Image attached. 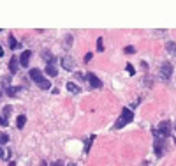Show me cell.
<instances>
[{"label": "cell", "mask_w": 176, "mask_h": 166, "mask_svg": "<svg viewBox=\"0 0 176 166\" xmlns=\"http://www.w3.org/2000/svg\"><path fill=\"white\" fill-rule=\"evenodd\" d=\"M134 120V113H132L129 108H123L122 110V115H120V118H118V122H116V129H122L125 124H129V122H132Z\"/></svg>", "instance_id": "cell-1"}, {"label": "cell", "mask_w": 176, "mask_h": 166, "mask_svg": "<svg viewBox=\"0 0 176 166\" xmlns=\"http://www.w3.org/2000/svg\"><path fill=\"white\" fill-rule=\"evenodd\" d=\"M160 76H162L164 80H169V78L173 76V64H171V62H164V64L160 65Z\"/></svg>", "instance_id": "cell-2"}, {"label": "cell", "mask_w": 176, "mask_h": 166, "mask_svg": "<svg viewBox=\"0 0 176 166\" xmlns=\"http://www.w3.org/2000/svg\"><path fill=\"white\" fill-rule=\"evenodd\" d=\"M30 78H32V81H35L37 85L44 80V74H42V71L41 69H37V67H34V69H30Z\"/></svg>", "instance_id": "cell-3"}, {"label": "cell", "mask_w": 176, "mask_h": 166, "mask_svg": "<svg viewBox=\"0 0 176 166\" xmlns=\"http://www.w3.org/2000/svg\"><path fill=\"white\" fill-rule=\"evenodd\" d=\"M159 133H160L164 138H167V136L171 134V122H169V120L160 122V124H159Z\"/></svg>", "instance_id": "cell-4"}, {"label": "cell", "mask_w": 176, "mask_h": 166, "mask_svg": "<svg viewBox=\"0 0 176 166\" xmlns=\"http://www.w3.org/2000/svg\"><path fill=\"white\" fill-rule=\"evenodd\" d=\"M86 80L90 81V85H92L94 88H100V87H102V81H100V80H99V78H97V76L94 74V73H88Z\"/></svg>", "instance_id": "cell-5"}, {"label": "cell", "mask_w": 176, "mask_h": 166, "mask_svg": "<svg viewBox=\"0 0 176 166\" xmlns=\"http://www.w3.org/2000/svg\"><path fill=\"white\" fill-rule=\"evenodd\" d=\"M30 57H32V51L30 50H27V51H23L21 53V57H19V64L23 65V67H28V62H30Z\"/></svg>", "instance_id": "cell-6"}, {"label": "cell", "mask_w": 176, "mask_h": 166, "mask_svg": "<svg viewBox=\"0 0 176 166\" xmlns=\"http://www.w3.org/2000/svg\"><path fill=\"white\" fill-rule=\"evenodd\" d=\"M62 67H63V69H67V71H72V69H74V65H72V58H71V57L62 58Z\"/></svg>", "instance_id": "cell-7"}, {"label": "cell", "mask_w": 176, "mask_h": 166, "mask_svg": "<svg viewBox=\"0 0 176 166\" xmlns=\"http://www.w3.org/2000/svg\"><path fill=\"white\" fill-rule=\"evenodd\" d=\"M9 71H11L12 74H16V73H18V58H16V57H12V58H11V62H9Z\"/></svg>", "instance_id": "cell-8"}, {"label": "cell", "mask_w": 176, "mask_h": 166, "mask_svg": "<svg viewBox=\"0 0 176 166\" xmlns=\"http://www.w3.org/2000/svg\"><path fill=\"white\" fill-rule=\"evenodd\" d=\"M25 124H27V117H25V115H18L16 127H18V129H23V127H25Z\"/></svg>", "instance_id": "cell-9"}, {"label": "cell", "mask_w": 176, "mask_h": 166, "mask_svg": "<svg viewBox=\"0 0 176 166\" xmlns=\"http://www.w3.org/2000/svg\"><path fill=\"white\" fill-rule=\"evenodd\" d=\"M155 154L160 157L162 154H164V141L160 140V141H155Z\"/></svg>", "instance_id": "cell-10"}, {"label": "cell", "mask_w": 176, "mask_h": 166, "mask_svg": "<svg viewBox=\"0 0 176 166\" xmlns=\"http://www.w3.org/2000/svg\"><path fill=\"white\" fill-rule=\"evenodd\" d=\"M46 74H50V76H56V74H58V71H56L55 65L48 64V65H46Z\"/></svg>", "instance_id": "cell-11"}, {"label": "cell", "mask_w": 176, "mask_h": 166, "mask_svg": "<svg viewBox=\"0 0 176 166\" xmlns=\"http://www.w3.org/2000/svg\"><path fill=\"white\" fill-rule=\"evenodd\" d=\"M166 50H167L169 53H173V55H176V42H173V41H169V42H166Z\"/></svg>", "instance_id": "cell-12"}, {"label": "cell", "mask_w": 176, "mask_h": 166, "mask_svg": "<svg viewBox=\"0 0 176 166\" xmlns=\"http://www.w3.org/2000/svg\"><path fill=\"white\" fill-rule=\"evenodd\" d=\"M37 87H39L41 90H48V88H51V83H50V80H46V78H44V80H42V81H41Z\"/></svg>", "instance_id": "cell-13"}, {"label": "cell", "mask_w": 176, "mask_h": 166, "mask_svg": "<svg viewBox=\"0 0 176 166\" xmlns=\"http://www.w3.org/2000/svg\"><path fill=\"white\" fill-rule=\"evenodd\" d=\"M67 90H69V92H72V94H79V87H78L76 83H72V81H69V83H67Z\"/></svg>", "instance_id": "cell-14"}, {"label": "cell", "mask_w": 176, "mask_h": 166, "mask_svg": "<svg viewBox=\"0 0 176 166\" xmlns=\"http://www.w3.org/2000/svg\"><path fill=\"white\" fill-rule=\"evenodd\" d=\"M9 48H11V50H16V48H18V42H16L14 35H9Z\"/></svg>", "instance_id": "cell-15"}, {"label": "cell", "mask_w": 176, "mask_h": 166, "mask_svg": "<svg viewBox=\"0 0 176 166\" xmlns=\"http://www.w3.org/2000/svg\"><path fill=\"white\" fill-rule=\"evenodd\" d=\"M6 92H7V96H16V92H19V88H14V87H7V88H6Z\"/></svg>", "instance_id": "cell-16"}, {"label": "cell", "mask_w": 176, "mask_h": 166, "mask_svg": "<svg viewBox=\"0 0 176 166\" xmlns=\"http://www.w3.org/2000/svg\"><path fill=\"white\" fill-rule=\"evenodd\" d=\"M97 51H99V53H102V51H104V42H102V37H99V39H97Z\"/></svg>", "instance_id": "cell-17"}, {"label": "cell", "mask_w": 176, "mask_h": 166, "mask_svg": "<svg viewBox=\"0 0 176 166\" xmlns=\"http://www.w3.org/2000/svg\"><path fill=\"white\" fill-rule=\"evenodd\" d=\"M7 141H9V136H7V134H2V133H0V147H2L4 143H7Z\"/></svg>", "instance_id": "cell-18"}, {"label": "cell", "mask_w": 176, "mask_h": 166, "mask_svg": "<svg viewBox=\"0 0 176 166\" xmlns=\"http://www.w3.org/2000/svg\"><path fill=\"white\" fill-rule=\"evenodd\" d=\"M94 140H95V134H92V136H90V141L86 143V147H85V152H88V150H90V147H92V143H94Z\"/></svg>", "instance_id": "cell-19"}, {"label": "cell", "mask_w": 176, "mask_h": 166, "mask_svg": "<svg viewBox=\"0 0 176 166\" xmlns=\"http://www.w3.org/2000/svg\"><path fill=\"white\" fill-rule=\"evenodd\" d=\"M42 57H44V58H48V60H50V64L53 65V60H55V58H53V55H51V53H48V51H44V53H42Z\"/></svg>", "instance_id": "cell-20"}, {"label": "cell", "mask_w": 176, "mask_h": 166, "mask_svg": "<svg viewBox=\"0 0 176 166\" xmlns=\"http://www.w3.org/2000/svg\"><path fill=\"white\" fill-rule=\"evenodd\" d=\"M123 51H125V53H136V48H134V46H127Z\"/></svg>", "instance_id": "cell-21"}, {"label": "cell", "mask_w": 176, "mask_h": 166, "mask_svg": "<svg viewBox=\"0 0 176 166\" xmlns=\"http://www.w3.org/2000/svg\"><path fill=\"white\" fill-rule=\"evenodd\" d=\"M125 69H127V73H129V74H134V73H136V69H134V67H132L130 64H129V65H127Z\"/></svg>", "instance_id": "cell-22"}, {"label": "cell", "mask_w": 176, "mask_h": 166, "mask_svg": "<svg viewBox=\"0 0 176 166\" xmlns=\"http://www.w3.org/2000/svg\"><path fill=\"white\" fill-rule=\"evenodd\" d=\"M0 126H4V127L7 126V118L6 117H0Z\"/></svg>", "instance_id": "cell-23"}, {"label": "cell", "mask_w": 176, "mask_h": 166, "mask_svg": "<svg viewBox=\"0 0 176 166\" xmlns=\"http://www.w3.org/2000/svg\"><path fill=\"white\" fill-rule=\"evenodd\" d=\"M51 166H65V164H63V161H55V163H51Z\"/></svg>", "instance_id": "cell-24"}, {"label": "cell", "mask_w": 176, "mask_h": 166, "mask_svg": "<svg viewBox=\"0 0 176 166\" xmlns=\"http://www.w3.org/2000/svg\"><path fill=\"white\" fill-rule=\"evenodd\" d=\"M0 159H6V150L0 147Z\"/></svg>", "instance_id": "cell-25"}, {"label": "cell", "mask_w": 176, "mask_h": 166, "mask_svg": "<svg viewBox=\"0 0 176 166\" xmlns=\"http://www.w3.org/2000/svg\"><path fill=\"white\" fill-rule=\"evenodd\" d=\"M88 60H92V53H86L85 55V62H88Z\"/></svg>", "instance_id": "cell-26"}, {"label": "cell", "mask_w": 176, "mask_h": 166, "mask_svg": "<svg viewBox=\"0 0 176 166\" xmlns=\"http://www.w3.org/2000/svg\"><path fill=\"white\" fill-rule=\"evenodd\" d=\"M4 55V50H2V46H0V57H2Z\"/></svg>", "instance_id": "cell-27"}, {"label": "cell", "mask_w": 176, "mask_h": 166, "mask_svg": "<svg viewBox=\"0 0 176 166\" xmlns=\"http://www.w3.org/2000/svg\"><path fill=\"white\" fill-rule=\"evenodd\" d=\"M9 166H16V164H14V163H9Z\"/></svg>", "instance_id": "cell-28"}, {"label": "cell", "mask_w": 176, "mask_h": 166, "mask_svg": "<svg viewBox=\"0 0 176 166\" xmlns=\"http://www.w3.org/2000/svg\"><path fill=\"white\" fill-rule=\"evenodd\" d=\"M69 166H76V164H74V163H71V164H69Z\"/></svg>", "instance_id": "cell-29"}, {"label": "cell", "mask_w": 176, "mask_h": 166, "mask_svg": "<svg viewBox=\"0 0 176 166\" xmlns=\"http://www.w3.org/2000/svg\"><path fill=\"white\" fill-rule=\"evenodd\" d=\"M41 166H46V163H42V164H41Z\"/></svg>", "instance_id": "cell-30"}, {"label": "cell", "mask_w": 176, "mask_h": 166, "mask_svg": "<svg viewBox=\"0 0 176 166\" xmlns=\"http://www.w3.org/2000/svg\"><path fill=\"white\" fill-rule=\"evenodd\" d=\"M174 127H176V124H174Z\"/></svg>", "instance_id": "cell-31"}]
</instances>
